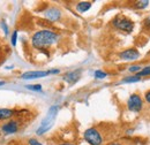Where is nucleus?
<instances>
[{
    "label": "nucleus",
    "mask_w": 150,
    "mask_h": 145,
    "mask_svg": "<svg viewBox=\"0 0 150 145\" xmlns=\"http://www.w3.org/2000/svg\"><path fill=\"white\" fill-rule=\"evenodd\" d=\"M1 129H2V131H4L5 134H8V135H11V134H15V132L19 131L20 122L18 121V120H11V121H8L7 123H5Z\"/></svg>",
    "instance_id": "obj_7"
},
{
    "label": "nucleus",
    "mask_w": 150,
    "mask_h": 145,
    "mask_svg": "<svg viewBox=\"0 0 150 145\" xmlns=\"http://www.w3.org/2000/svg\"><path fill=\"white\" fill-rule=\"evenodd\" d=\"M60 145H74V144H69V143H64V144H60Z\"/></svg>",
    "instance_id": "obj_26"
},
{
    "label": "nucleus",
    "mask_w": 150,
    "mask_h": 145,
    "mask_svg": "<svg viewBox=\"0 0 150 145\" xmlns=\"http://www.w3.org/2000/svg\"><path fill=\"white\" fill-rule=\"evenodd\" d=\"M148 4H149V1H146V0H143V1H137V2H135V7H136L137 9H142V8H146V7L148 6Z\"/></svg>",
    "instance_id": "obj_16"
},
{
    "label": "nucleus",
    "mask_w": 150,
    "mask_h": 145,
    "mask_svg": "<svg viewBox=\"0 0 150 145\" xmlns=\"http://www.w3.org/2000/svg\"><path fill=\"white\" fill-rule=\"evenodd\" d=\"M140 80H141V77H139L137 75H135V76H131V77L124 78L122 82H124V83H134V82H139Z\"/></svg>",
    "instance_id": "obj_13"
},
{
    "label": "nucleus",
    "mask_w": 150,
    "mask_h": 145,
    "mask_svg": "<svg viewBox=\"0 0 150 145\" xmlns=\"http://www.w3.org/2000/svg\"><path fill=\"white\" fill-rule=\"evenodd\" d=\"M112 25L121 31H125L127 34H131L134 30V22L129 18L124 16V15H117L112 20Z\"/></svg>",
    "instance_id": "obj_3"
},
{
    "label": "nucleus",
    "mask_w": 150,
    "mask_h": 145,
    "mask_svg": "<svg viewBox=\"0 0 150 145\" xmlns=\"http://www.w3.org/2000/svg\"><path fill=\"white\" fill-rule=\"evenodd\" d=\"M91 7V2H87V1H82V2H79L76 5V11L80 12V13H84L87 12L88 9H90Z\"/></svg>",
    "instance_id": "obj_12"
},
{
    "label": "nucleus",
    "mask_w": 150,
    "mask_h": 145,
    "mask_svg": "<svg viewBox=\"0 0 150 145\" xmlns=\"http://www.w3.org/2000/svg\"><path fill=\"white\" fill-rule=\"evenodd\" d=\"M108 145H128V144L125 143V142H112V143H110V144Z\"/></svg>",
    "instance_id": "obj_22"
},
{
    "label": "nucleus",
    "mask_w": 150,
    "mask_h": 145,
    "mask_svg": "<svg viewBox=\"0 0 150 145\" xmlns=\"http://www.w3.org/2000/svg\"><path fill=\"white\" fill-rule=\"evenodd\" d=\"M143 24H144V27H146V29L150 31V18H147L144 20V22H143Z\"/></svg>",
    "instance_id": "obj_20"
},
{
    "label": "nucleus",
    "mask_w": 150,
    "mask_h": 145,
    "mask_svg": "<svg viewBox=\"0 0 150 145\" xmlns=\"http://www.w3.org/2000/svg\"><path fill=\"white\" fill-rule=\"evenodd\" d=\"M44 15H45V18H49L50 21L57 22V21H59L60 18H61V12L59 9H57V8H50V9H47L44 13Z\"/></svg>",
    "instance_id": "obj_10"
},
{
    "label": "nucleus",
    "mask_w": 150,
    "mask_h": 145,
    "mask_svg": "<svg viewBox=\"0 0 150 145\" xmlns=\"http://www.w3.org/2000/svg\"><path fill=\"white\" fill-rule=\"evenodd\" d=\"M16 40H18V31H14L13 36H12V44H13V46L16 45Z\"/></svg>",
    "instance_id": "obj_19"
},
{
    "label": "nucleus",
    "mask_w": 150,
    "mask_h": 145,
    "mask_svg": "<svg viewBox=\"0 0 150 145\" xmlns=\"http://www.w3.org/2000/svg\"><path fill=\"white\" fill-rule=\"evenodd\" d=\"M2 28H5V34L7 35V34H8V29H7V25H6L5 23H2Z\"/></svg>",
    "instance_id": "obj_24"
},
{
    "label": "nucleus",
    "mask_w": 150,
    "mask_h": 145,
    "mask_svg": "<svg viewBox=\"0 0 150 145\" xmlns=\"http://www.w3.org/2000/svg\"><path fill=\"white\" fill-rule=\"evenodd\" d=\"M29 145H42V143H39L35 138H31V139H29Z\"/></svg>",
    "instance_id": "obj_21"
},
{
    "label": "nucleus",
    "mask_w": 150,
    "mask_h": 145,
    "mask_svg": "<svg viewBox=\"0 0 150 145\" xmlns=\"http://www.w3.org/2000/svg\"><path fill=\"white\" fill-rule=\"evenodd\" d=\"M27 89L33 91H42V85L40 84H35V85H27Z\"/></svg>",
    "instance_id": "obj_17"
},
{
    "label": "nucleus",
    "mask_w": 150,
    "mask_h": 145,
    "mask_svg": "<svg viewBox=\"0 0 150 145\" xmlns=\"http://www.w3.org/2000/svg\"><path fill=\"white\" fill-rule=\"evenodd\" d=\"M58 38H59L58 34L51 30L44 29V30H39L37 32H35V35L31 38V44L34 47L42 50V49L53 45L54 43H57Z\"/></svg>",
    "instance_id": "obj_1"
},
{
    "label": "nucleus",
    "mask_w": 150,
    "mask_h": 145,
    "mask_svg": "<svg viewBox=\"0 0 150 145\" xmlns=\"http://www.w3.org/2000/svg\"><path fill=\"white\" fill-rule=\"evenodd\" d=\"M81 74H82V69H76V70H73V72H67L64 76V81L67 82L68 84H74L79 81Z\"/></svg>",
    "instance_id": "obj_8"
},
{
    "label": "nucleus",
    "mask_w": 150,
    "mask_h": 145,
    "mask_svg": "<svg viewBox=\"0 0 150 145\" xmlns=\"http://www.w3.org/2000/svg\"><path fill=\"white\" fill-rule=\"evenodd\" d=\"M141 69H142V68H141L140 66H131V67L128 68V70H129L131 72H136V74L140 72Z\"/></svg>",
    "instance_id": "obj_18"
},
{
    "label": "nucleus",
    "mask_w": 150,
    "mask_h": 145,
    "mask_svg": "<svg viewBox=\"0 0 150 145\" xmlns=\"http://www.w3.org/2000/svg\"><path fill=\"white\" fill-rule=\"evenodd\" d=\"M50 75V70L49 72H27L21 75L22 80H34V78H40V77H45Z\"/></svg>",
    "instance_id": "obj_9"
},
{
    "label": "nucleus",
    "mask_w": 150,
    "mask_h": 145,
    "mask_svg": "<svg viewBox=\"0 0 150 145\" xmlns=\"http://www.w3.org/2000/svg\"><path fill=\"white\" fill-rule=\"evenodd\" d=\"M146 100L150 104V90L146 92Z\"/></svg>",
    "instance_id": "obj_23"
},
{
    "label": "nucleus",
    "mask_w": 150,
    "mask_h": 145,
    "mask_svg": "<svg viewBox=\"0 0 150 145\" xmlns=\"http://www.w3.org/2000/svg\"><path fill=\"white\" fill-rule=\"evenodd\" d=\"M94 75L95 78H97V80H103V78H105L108 76V74L105 72H103V70H96Z\"/></svg>",
    "instance_id": "obj_15"
},
{
    "label": "nucleus",
    "mask_w": 150,
    "mask_h": 145,
    "mask_svg": "<svg viewBox=\"0 0 150 145\" xmlns=\"http://www.w3.org/2000/svg\"><path fill=\"white\" fill-rule=\"evenodd\" d=\"M4 84H5V82H4V81H0V87L4 85Z\"/></svg>",
    "instance_id": "obj_25"
},
{
    "label": "nucleus",
    "mask_w": 150,
    "mask_h": 145,
    "mask_svg": "<svg viewBox=\"0 0 150 145\" xmlns=\"http://www.w3.org/2000/svg\"><path fill=\"white\" fill-rule=\"evenodd\" d=\"M84 139L90 145H102L104 142L102 132L97 128H89L83 134Z\"/></svg>",
    "instance_id": "obj_4"
},
{
    "label": "nucleus",
    "mask_w": 150,
    "mask_h": 145,
    "mask_svg": "<svg viewBox=\"0 0 150 145\" xmlns=\"http://www.w3.org/2000/svg\"><path fill=\"white\" fill-rule=\"evenodd\" d=\"M14 114H15V112H14L13 109L0 108V121L8 120V119H11V118H12Z\"/></svg>",
    "instance_id": "obj_11"
},
{
    "label": "nucleus",
    "mask_w": 150,
    "mask_h": 145,
    "mask_svg": "<svg viewBox=\"0 0 150 145\" xmlns=\"http://www.w3.org/2000/svg\"><path fill=\"white\" fill-rule=\"evenodd\" d=\"M119 58L126 61H132V60H136L140 58V52L136 49H128L125 50L122 52L119 53Z\"/></svg>",
    "instance_id": "obj_6"
},
{
    "label": "nucleus",
    "mask_w": 150,
    "mask_h": 145,
    "mask_svg": "<svg viewBox=\"0 0 150 145\" xmlns=\"http://www.w3.org/2000/svg\"><path fill=\"white\" fill-rule=\"evenodd\" d=\"M136 75H137L139 77H141V76H148V75H150V66L142 68L140 72L136 74Z\"/></svg>",
    "instance_id": "obj_14"
},
{
    "label": "nucleus",
    "mask_w": 150,
    "mask_h": 145,
    "mask_svg": "<svg viewBox=\"0 0 150 145\" xmlns=\"http://www.w3.org/2000/svg\"><path fill=\"white\" fill-rule=\"evenodd\" d=\"M57 114H58V106L57 105L51 106L49 112H47V114H46V116H45V119L42 121L40 127L37 129V135H43L47 130H50V128L52 127V125H53V122L56 120Z\"/></svg>",
    "instance_id": "obj_2"
},
{
    "label": "nucleus",
    "mask_w": 150,
    "mask_h": 145,
    "mask_svg": "<svg viewBox=\"0 0 150 145\" xmlns=\"http://www.w3.org/2000/svg\"><path fill=\"white\" fill-rule=\"evenodd\" d=\"M127 107L132 112L139 113L141 109L143 108V103H142L141 97L139 94H136V93L132 94L131 97L128 98V100H127Z\"/></svg>",
    "instance_id": "obj_5"
}]
</instances>
